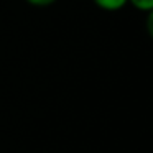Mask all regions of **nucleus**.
Masks as SVG:
<instances>
[{"instance_id":"nucleus-1","label":"nucleus","mask_w":153,"mask_h":153,"mask_svg":"<svg viewBox=\"0 0 153 153\" xmlns=\"http://www.w3.org/2000/svg\"><path fill=\"white\" fill-rule=\"evenodd\" d=\"M94 5L104 12H119L128 5V0H92Z\"/></svg>"},{"instance_id":"nucleus-3","label":"nucleus","mask_w":153,"mask_h":153,"mask_svg":"<svg viewBox=\"0 0 153 153\" xmlns=\"http://www.w3.org/2000/svg\"><path fill=\"white\" fill-rule=\"evenodd\" d=\"M28 5H31V7H36V8H45V7H50V5H53L56 0H25Z\"/></svg>"},{"instance_id":"nucleus-2","label":"nucleus","mask_w":153,"mask_h":153,"mask_svg":"<svg viewBox=\"0 0 153 153\" xmlns=\"http://www.w3.org/2000/svg\"><path fill=\"white\" fill-rule=\"evenodd\" d=\"M128 5L143 13H152L153 10V0H128Z\"/></svg>"}]
</instances>
